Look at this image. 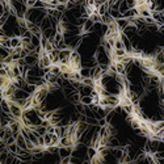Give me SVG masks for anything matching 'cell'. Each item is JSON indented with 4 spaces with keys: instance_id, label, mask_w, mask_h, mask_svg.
I'll use <instances>...</instances> for the list:
<instances>
[{
    "instance_id": "1",
    "label": "cell",
    "mask_w": 164,
    "mask_h": 164,
    "mask_svg": "<svg viewBox=\"0 0 164 164\" xmlns=\"http://www.w3.org/2000/svg\"><path fill=\"white\" fill-rule=\"evenodd\" d=\"M71 51H72V49H70V47H66V49L59 50V54H58L59 63H63V65H70V55H71Z\"/></svg>"
},
{
    "instance_id": "4",
    "label": "cell",
    "mask_w": 164,
    "mask_h": 164,
    "mask_svg": "<svg viewBox=\"0 0 164 164\" xmlns=\"http://www.w3.org/2000/svg\"><path fill=\"white\" fill-rule=\"evenodd\" d=\"M20 46H22V41H21V37H17V36L9 37V47H11V49H15V47H20Z\"/></svg>"
},
{
    "instance_id": "16",
    "label": "cell",
    "mask_w": 164,
    "mask_h": 164,
    "mask_svg": "<svg viewBox=\"0 0 164 164\" xmlns=\"http://www.w3.org/2000/svg\"><path fill=\"white\" fill-rule=\"evenodd\" d=\"M43 3H49V2H51V0H42Z\"/></svg>"
},
{
    "instance_id": "2",
    "label": "cell",
    "mask_w": 164,
    "mask_h": 164,
    "mask_svg": "<svg viewBox=\"0 0 164 164\" xmlns=\"http://www.w3.org/2000/svg\"><path fill=\"white\" fill-rule=\"evenodd\" d=\"M151 17H152L154 22L157 25V27H160V25L164 24V13H163V12L152 11V12H151Z\"/></svg>"
},
{
    "instance_id": "8",
    "label": "cell",
    "mask_w": 164,
    "mask_h": 164,
    "mask_svg": "<svg viewBox=\"0 0 164 164\" xmlns=\"http://www.w3.org/2000/svg\"><path fill=\"white\" fill-rule=\"evenodd\" d=\"M116 24H117V28H118V30L119 31H122L128 25L130 24V21L128 20V18H123V17H121V18H118V20H116Z\"/></svg>"
},
{
    "instance_id": "5",
    "label": "cell",
    "mask_w": 164,
    "mask_h": 164,
    "mask_svg": "<svg viewBox=\"0 0 164 164\" xmlns=\"http://www.w3.org/2000/svg\"><path fill=\"white\" fill-rule=\"evenodd\" d=\"M71 154H72V147H63V146H60L59 150H58V155H59L60 159H62V157L71 156Z\"/></svg>"
},
{
    "instance_id": "12",
    "label": "cell",
    "mask_w": 164,
    "mask_h": 164,
    "mask_svg": "<svg viewBox=\"0 0 164 164\" xmlns=\"http://www.w3.org/2000/svg\"><path fill=\"white\" fill-rule=\"evenodd\" d=\"M108 12H109V15H110L113 18H114V20H118V18L122 17V13H121V12H119L118 9H112V8H109Z\"/></svg>"
},
{
    "instance_id": "11",
    "label": "cell",
    "mask_w": 164,
    "mask_h": 164,
    "mask_svg": "<svg viewBox=\"0 0 164 164\" xmlns=\"http://www.w3.org/2000/svg\"><path fill=\"white\" fill-rule=\"evenodd\" d=\"M5 148L8 150V152H9V154H13V155H16V154H17V151H18V146L16 144V142L11 143V144H7V146H5Z\"/></svg>"
},
{
    "instance_id": "3",
    "label": "cell",
    "mask_w": 164,
    "mask_h": 164,
    "mask_svg": "<svg viewBox=\"0 0 164 164\" xmlns=\"http://www.w3.org/2000/svg\"><path fill=\"white\" fill-rule=\"evenodd\" d=\"M58 146H63V147H74L75 146V142L72 141V138L70 135H66V137H60L59 138V143Z\"/></svg>"
},
{
    "instance_id": "13",
    "label": "cell",
    "mask_w": 164,
    "mask_h": 164,
    "mask_svg": "<svg viewBox=\"0 0 164 164\" xmlns=\"http://www.w3.org/2000/svg\"><path fill=\"white\" fill-rule=\"evenodd\" d=\"M81 84L89 85V87H94V80L92 78H83V79H81Z\"/></svg>"
},
{
    "instance_id": "15",
    "label": "cell",
    "mask_w": 164,
    "mask_h": 164,
    "mask_svg": "<svg viewBox=\"0 0 164 164\" xmlns=\"http://www.w3.org/2000/svg\"><path fill=\"white\" fill-rule=\"evenodd\" d=\"M55 9L58 11V12H60V13H65V12L67 11V9H66V4H58V5L55 7Z\"/></svg>"
},
{
    "instance_id": "6",
    "label": "cell",
    "mask_w": 164,
    "mask_h": 164,
    "mask_svg": "<svg viewBox=\"0 0 164 164\" xmlns=\"http://www.w3.org/2000/svg\"><path fill=\"white\" fill-rule=\"evenodd\" d=\"M66 99L70 101L71 104H78V103H80V94H79V92L78 91H74V92H71L68 96H66Z\"/></svg>"
},
{
    "instance_id": "10",
    "label": "cell",
    "mask_w": 164,
    "mask_h": 164,
    "mask_svg": "<svg viewBox=\"0 0 164 164\" xmlns=\"http://www.w3.org/2000/svg\"><path fill=\"white\" fill-rule=\"evenodd\" d=\"M49 74L54 75V76H60V68H59V65H51V66H50Z\"/></svg>"
},
{
    "instance_id": "14",
    "label": "cell",
    "mask_w": 164,
    "mask_h": 164,
    "mask_svg": "<svg viewBox=\"0 0 164 164\" xmlns=\"http://www.w3.org/2000/svg\"><path fill=\"white\" fill-rule=\"evenodd\" d=\"M113 49H123V43H122V41H121V38H118L114 41V45H113Z\"/></svg>"
},
{
    "instance_id": "17",
    "label": "cell",
    "mask_w": 164,
    "mask_h": 164,
    "mask_svg": "<svg viewBox=\"0 0 164 164\" xmlns=\"http://www.w3.org/2000/svg\"><path fill=\"white\" fill-rule=\"evenodd\" d=\"M0 2H2V0H0Z\"/></svg>"
},
{
    "instance_id": "7",
    "label": "cell",
    "mask_w": 164,
    "mask_h": 164,
    "mask_svg": "<svg viewBox=\"0 0 164 164\" xmlns=\"http://www.w3.org/2000/svg\"><path fill=\"white\" fill-rule=\"evenodd\" d=\"M113 63H114L116 72L118 75H122V76H125V75H126V67H125L123 63H121V62H113Z\"/></svg>"
},
{
    "instance_id": "9",
    "label": "cell",
    "mask_w": 164,
    "mask_h": 164,
    "mask_svg": "<svg viewBox=\"0 0 164 164\" xmlns=\"http://www.w3.org/2000/svg\"><path fill=\"white\" fill-rule=\"evenodd\" d=\"M80 104H83L85 106H89L93 104V99L91 97V94H88V96H80Z\"/></svg>"
}]
</instances>
